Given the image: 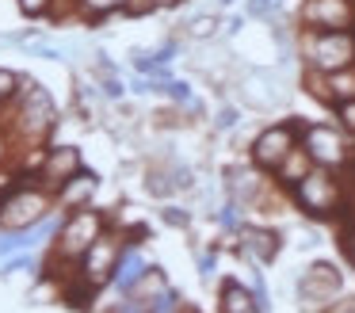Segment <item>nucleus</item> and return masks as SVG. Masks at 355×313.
<instances>
[{
  "label": "nucleus",
  "mask_w": 355,
  "mask_h": 313,
  "mask_svg": "<svg viewBox=\"0 0 355 313\" xmlns=\"http://www.w3.org/2000/svg\"><path fill=\"white\" fill-rule=\"evenodd\" d=\"M58 122H62V111H58L54 96L35 76H24L19 96L0 111V137H4L8 153L39 149V145H50Z\"/></svg>",
  "instance_id": "f257e3e1"
},
{
  "label": "nucleus",
  "mask_w": 355,
  "mask_h": 313,
  "mask_svg": "<svg viewBox=\"0 0 355 313\" xmlns=\"http://www.w3.org/2000/svg\"><path fill=\"white\" fill-rule=\"evenodd\" d=\"M115 226L107 210H96V206H85V210H69L62 214V226H58L54 241H50V256H46V271H58V267H77L80 256L100 241L107 229Z\"/></svg>",
  "instance_id": "f03ea898"
},
{
  "label": "nucleus",
  "mask_w": 355,
  "mask_h": 313,
  "mask_svg": "<svg viewBox=\"0 0 355 313\" xmlns=\"http://www.w3.org/2000/svg\"><path fill=\"white\" fill-rule=\"evenodd\" d=\"M58 210V198L39 176H16L8 187L0 191V229H35Z\"/></svg>",
  "instance_id": "7ed1b4c3"
},
{
  "label": "nucleus",
  "mask_w": 355,
  "mask_h": 313,
  "mask_svg": "<svg viewBox=\"0 0 355 313\" xmlns=\"http://www.w3.org/2000/svg\"><path fill=\"white\" fill-rule=\"evenodd\" d=\"M291 198L306 218H317V221H329V218H340L352 203V187L340 172L332 168H321L313 164L298 183L291 187Z\"/></svg>",
  "instance_id": "20e7f679"
},
{
  "label": "nucleus",
  "mask_w": 355,
  "mask_h": 313,
  "mask_svg": "<svg viewBox=\"0 0 355 313\" xmlns=\"http://www.w3.org/2000/svg\"><path fill=\"white\" fill-rule=\"evenodd\" d=\"M302 73H340L355 65V31H302L298 27Z\"/></svg>",
  "instance_id": "39448f33"
},
{
  "label": "nucleus",
  "mask_w": 355,
  "mask_h": 313,
  "mask_svg": "<svg viewBox=\"0 0 355 313\" xmlns=\"http://www.w3.org/2000/svg\"><path fill=\"white\" fill-rule=\"evenodd\" d=\"M302 149L309 160L332 172H344L355 160V137L340 122H302Z\"/></svg>",
  "instance_id": "423d86ee"
},
{
  "label": "nucleus",
  "mask_w": 355,
  "mask_h": 313,
  "mask_svg": "<svg viewBox=\"0 0 355 313\" xmlns=\"http://www.w3.org/2000/svg\"><path fill=\"white\" fill-rule=\"evenodd\" d=\"M302 145V119H279L271 126H263L260 134L248 145V160H252L260 172H275L286 157Z\"/></svg>",
  "instance_id": "0eeeda50"
},
{
  "label": "nucleus",
  "mask_w": 355,
  "mask_h": 313,
  "mask_svg": "<svg viewBox=\"0 0 355 313\" xmlns=\"http://www.w3.org/2000/svg\"><path fill=\"white\" fill-rule=\"evenodd\" d=\"M340 298H344V275L329 260H317L298 275V305L306 313H329Z\"/></svg>",
  "instance_id": "6e6552de"
},
{
  "label": "nucleus",
  "mask_w": 355,
  "mask_h": 313,
  "mask_svg": "<svg viewBox=\"0 0 355 313\" xmlns=\"http://www.w3.org/2000/svg\"><path fill=\"white\" fill-rule=\"evenodd\" d=\"M123 248H126L123 229L111 226L107 233H103L100 241H96L92 248L85 252V256H80V264L73 267V271H77V275H80V279H85L92 290L111 287V282H115V267H119V260H123Z\"/></svg>",
  "instance_id": "1a4fd4ad"
},
{
  "label": "nucleus",
  "mask_w": 355,
  "mask_h": 313,
  "mask_svg": "<svg viewBox=\"0 0 355 313\" xmlns=\"http://www.w3.org/2000/svg\"><path fill=\"white\" fill-rule=\"evenodd\" d=\"M233 88H237L241 103L252 107V111H275V107H283L286 96H291L283 73H279V69H260V65L245 69Z\"/></svg>",
  "instance_id": "9d476101"
},
{
  "label": "nucleus",
  "mask_w": 355,
  "mask_h": 313,
  "mask_svg": "<svg viewBox=\"0 0 355 313\" xmlns=\"http://www.w3.org/2000/svg\"><path fill=\"white\" fill-rule=\"evenodd\" d=\"M302 31H355V0H302Z\"/></svg>",
  "instance_id": "9b49d317"
},
{
  "label": "nucleus",
  "mask_w": 355,
  "mask_h": 313,
  "mask_svg": "<svg viewBox=\"0 0 355 313\" xmlns=\"http://www.w3.org/2000/svg\"><path fill=\"white\" fill-rule=\"evenodd\" d=\"M149 15L153 4L149 0H65V4L54 8L50 19H80V23H96V19H107V15Z\"/></svg>",
  "instance_id": "f8f14e48"
},
{
  "label": "nucleus",
  "mask_w": 355,
  "mask_h": 313,
  "mask_svg": "<svg viewBox=\"0 0 355 313\" xmlns=\"http://www.w3.org/2000/svg\"><path fill=\"white\" fill-rule=\"evenodd\" d=\"M306 96H313L321 107H340L355 99V65L340 69V73H302Z\"/></svg>",
  "instance_id": "ddd939ff"
},
{
  "label": "nucleus",
  "mask_w": 355,
  "mask_h": 313,
  "mask_svg": "<svg viewBox=\"0 0 355 313\" xmlns=\"http://www.w3.org/2000/svg\"><path fill=\"white\" fill-rule=\"evenodd\" d=\"M271 183L275 180H268V172H260V168L248 160V164H237V168L225 172V195H230L233 203H241L245 210H256V206L268 198Z\"/></svg>",
  "instance_id": "4468645a"
},
{
  "label": "nucleus",
  "mask_w": 355,
  "mask_h": 313,
  "mask_svg": "<svg viewBox=\"0 0 355 313\" xmlns=\"http://www.w3.org/2000/svg\"><path fill=\"white\" fill-rule=\"evenodd\" d=\"M237 252L248 264L263 267L283 252V233L271 229V226H252V221H245V226L237 229Z\"/></svg>",
  "instance_id": "2eb2a0df"
},
{
  "label": "nucleus",
  "mask_w": 355,
  "mask_h": 313,
  "mask_svg": "<svg viewBox=\"0 0 355 313\" xmlns=\"http://www.w3.org/2000/svg\"><path fill=\"white\" fill-rule=\"evenodd\" d=\"M80 168H85V157H80L77 145H46V160H42V168H39V180L46 183L50 191H58L65 180H73Z\"/></svg>",
  "instance_id": "dca6fc26"
},
{
  "label": "nucleus",
  "mask_w": 355,
  "mask_h": 313,
  "mask_svg": "<svg viewBox=\"0 0 355 313\" xmlns=\"http://www.w3.org/2000/svg\"><path fill=\"white\" fill-rule=\"evenodd\" d=\"M100 195V176L92 172V168H80L73 180H65L62 187L54 191V198H58V210L62 214H69V210H85V206H92V198Z\"/></svg>",
  "instance_id": "f3484780"
},
{
  "label": "nucleus",
  "mask_w": 355,
  "mask_h": 313,
  "mask_svg": "<svg viewBox=\"0 0 355 313\" xmlns=\"http://www.w3.org/2000/svg\"><path fill=\"white\" fill-rule=\"evenodd\" d=\"M218 313H263V302L256 298L252 287L237 279H225L218 287Z\"/></svg>",
  "instance_id": "a211bd4d"
},
{
  "label": "nucleus",
  "mask_w": 355,
  "mask_h": 313,
  "mask_svg": "<svg viewBox=\"0 0 355 313\" xmlns=\"http://www.w3.org/2000/svg\"><path fill=\"white\" fill-rule=\"evenodd\" d=\"M146 267H149V260L141 256L138 244H126V248H123V260H119V267H115V282H111V287H115L119 294H126V290H130L134 282L141 279V271H146Z\"/></svg>",
  "instance_id": "6ab92c4d"
},
{
  "label": "nucleus",
  "mask_w": 355,
  "mask_h": 313,
  "mask_svg": "<svg viewBox=\"0 0 355 313\" xmlns=\"http://www.w3.org/2000/svg\"><path fill=\"white\" fill-rule=\"evenodd\" d=\"M222 27L225 23H222L218 12H199V15H187V19L180 23V31H184L187 42H214Z\"/></svg>",
  "instance_id": "aec40b11"
},
{
  "label": "nucleus",
  "mask_w": 355,
  "mask_h": 313,
  "mask_svg": "<svg viewBox=\"0 0 355 313\" xmlns=\"http://www.w3.org/2000/svg\"><path fill=\"white\" fill-rule=\"evenodd\" d=\"M309 168H313V160H309V153H306V149H302V145H298V149H294V153H291V157H286V160H283V164H279V168H275V172H271V180H275V187H283V191H291V187H294V183H298V180H302V176H306V172H309Z\"/></svg>",
  "instance_id": "412c9836"
},
{
  "label": "nucleus",
  "mask_w": 355,
  "mask_h": 313,
  "mask_svg": "<svg viewBox=\"0 0 355 313\" xmlns=\"http://www.w3.org/2000/svg\"><path fill=\"white\" fill-rule=\"evenodd\" d=\"M164 290H168V279H164V271H161L157 264H149L146 271H141V279L134 282V287L126 290V294H130V298H138V302H146V305H149V302H157V298H161Z\"/></svg>",
  "instance_id": "4be33fe9"
},
{
  "label": "nucleus",
  "mask_w": 355,
  "mask_h": 313,
  "mask_svg": "<svg viewBox=\"0 0 355 313\" xmlns=\"http://www.w3.org/2000/svg\"><path fill=\"white\" fill-rule=\"evenodd\" d=\"M161 96H168L172 107H180V111H187V115H202V103L195 99V88L187 81H176V76H172V81L161 88Z\"/></svg>",
  "instance_id": "5701e85b"
},
{
  "label": "nucleus",
  "mask_w": 355,
  "mask_h": 313,
  "mask_svg": "<svg viewBox=\"0 0 355 313\" xmlns=\"http://www.w3.org/2000/svg\"><path fill=\"white\" fill-rule=\"evenodd\" d=\"M146 191H149V195H157V198H168L172 191H176V180H172V172H168V160L146 172Z\"/></svg>",
  "instance_id": "b1692460"
},
{
  "label": "nucleus",
  "mask_w": 355,
  "mask_h": 313,
  "mask_svg": "<svg viewBox=\"0 0 355 313\" xmlns=\"http://www.w3.org/2000/svg\"><path fill=\"white\" fill-rule=\"evenodd\" d=\"M19 88H24V73L0 65V111H4V107H8L12 99L19 96Z\"/></svg>",
  "instance_id": "393cba45"
},
{
  "label": "nucleus",
  "mask_w": 355,
  "mask_h": 313,
  "mask_svg": "<svg viewBox=\"0 0 355 313\" xmlns=\"http://www.w3.org/2000/svg\"><path fill=\"white\" fill-rule=\"evenodd\" d=\"M149 313H191V310H187L184 294L168 287V290H164L161 298H157V302H149Z\"/></svg>",
  "instance_id": "a878e982"
},
{
  "label": "nucleus",
  "mask_w": 355,
  "mask_h": 313,
  "mask_svg": "<svg viewBox=\"0 0 355 313\" xmlns=\"http://www.w3.org/2000/svg\"><path fill=\"white\" fill-rule=\"evenodd\" d=\"M58 4H62V0H16V8L27 15V19H50Z\"/></svg>",
  "instance_id": "bb28decb"
},
{
  "label": "nucleus",
  "mask_w": 355,
  "mask_h": 313,
  "mask_svg": "<svg viewBox=\"0 0 355 313\" xmlns=\"http://www.w3.org/2000/svg\"><path fill=\"white\" fill-rule=\"evenodd\" d=\"M210 122H214L218 134H230V130H237V122H241V107H237V103H222Z\"/></svg>",
  "instance_id": "cd10ccee"
},
{
  "label": "nucleus",
  "mask_w": 355,
  "mask_h": 313,
  "mask_svg": "<svg viewBox=\"0 0 355 313\" xmlns=\"http://www.w3.org/2000/svg\"><path fill=\"white\" fill-rule=\"evenodd\" d=\"M283 0H245V15L248 19H275Z\"/></svg>",
  "instance_id": "c85d7f7f"
},
{
  "label": "nucleus",
  "mask_w": 355,
  "mask_h": 313,
  "mask_svg": "<svg viewBox=\"0 0 355 313\" xmlns=\"http://www.w3.org/2000/svg\"><path fill=\"white\" fill-rule=\"evenodd\" d=\"M241 210H245V206H241V203H233V198H230V203H225L222 210H218V226H222V229H230V233H237V229L245 226V221H241Z\"/></svg>",
  "instance_id": "c756f323"
},
{
  "label": "nucleus",
  "mask_w": 355,
  "mask_h": 313,
  "mask_svg": "<svg viewBox=\"0 0 355 313\" xmlns=\"http://www.w3.org/2000/svg\"><path fill=\"white\" fill-rule=\"evenodd\" d=\"M161 221H164V226H172V229H187V226H191V210L164 206V210H161Z\"/></svg>",
  "instance_id": "7c9ffc66"
},
{
  "label": "nucleus",
  "mask_w": 355,
  "mask_h": 313,
  "mask_svg": "<svg viewBox=\"0 0 355 313\" xmlns=\"http://www.w3.org/2000/svg\"><path fill=\"white\" fill-rule=\"evenodd\" d=\"M332 115H336V122H340V126H344L347 134L355 137V99H352V103H340V107H332Z\"/></svg>",
  "instance_id": "2f4dec72"
},
{
  "label": "nucleus",
  "mask_w": 355,
  "mask_h": 313,
  "mask_svg": "<svg viewBox=\"0 0 355 313\" xmlns=\"http://www.w3.org/2000/svg\"><path fill=\"white\" fill-rule=\"evenodd\" d=\"M340 248H344L347 264H352V271H355V226H344V229H340Z\"/></svg>",
  "instance_id": "473e14b6"
},
{
  "label": "nucleus",
  "mask_w": 355,
  "mask_h": 313,
  "mask_svg": "<svg viewBox=\"0 0 355 313\" xmlns=\"http://www.w3.org/2000/svg\"><path fill=\"white\" fill-rule=\"evenodd\" d=\"M214 264H218L214 252H202V256H199V275H202V279H210V275H214Z\"/></svg>",
  "instance_id": "72a5a7b5"
},
{
  "label": "nucleus",
  "mask_w": 355,
  "mask_h": 313,
  "mask_svg": "<svg viewBox=\"0 0 355 313\" xmlns=\"http://www.w3.org/2000/svg\"><path fill=\"white\" fill-rule=\"evenodd\" d=\"M241 27H245V15H233V19H225V35H237Z\"/></svg>",
  "instance_id": "f704fd0d"
},
{
  "label": "nucleus",
  "mask_w": 355,
  "mask_h": 313,
  "mask_svg": "<svg viewBox=\"0 0 355 313\" xmlns=\"http://www.w3.org/2000/svg\"><path fill=\"white\" fill-rule=\"evenodd\" d=\"M153 4V12H168V8H180L184 0H149Z\"/></svg>",
  "instance_id": "c9c22d12"
},
{
  "label": "nucleus",
  "mask_w": 355,
  "mask_h": 313,
  "mask_svg": "<svg viewBox=\"0 0 355 313\" xmlns=\"http://www.w3.org/2000/svg\"><path fill=\"white\" fill-rule=\"evenodd\" d=\"M218 4H222V8H230V4H237V0H218Z\"/></svg>",
  "instance_id": "e433bc0d"
}]
</instances>
